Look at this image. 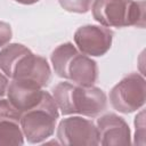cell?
Returning <instances> with one entry per match:
<instances>
[{"label":"cell","mask_w":146,"mask_h":146,"mask_svg":"<svg viewBox=\"0 0 146 146\" xmlns=\"http://www.w3.org/2000/svg\"><path fill=\"white\" fill-rule=\"evenodd\" d=\"M52 97L63 115L81 114L95 117L107 107L105 92L95 86L59 82L52 88Z\"/></svg>","instance_id":"cell-1"},{"label":"cell","mask_w":146,"mask_h":146,"mask_svg":"<svg viewBox=\"0 0 146 146\" xmlns=\"http://www.w3.org/2000/svg\"><path fill=\"white\" fill-rule=\"evenodd\" d=\"M55 73L80 86H94L98 79L97 63L80 52L71 42L59 44L50 55Z\"/></svg>","instance_id":"cell-2"},{"label":"cell","mask_w":146,"mask_h":146,"mask_svg":"<svg viewBox=\"0 0 146 146\" xmlns=\"http://www.w3.org/2000/svg\"><path fill=\"white\" fill-rule=\"evenodd\" d=\"M91 11L95 21L105 27L145 25L144 0H94Z\"/></svg>","instance_id":"cell-3"},{"label":"cell","mask_w":146,"mask_h":146,"mask_svg":"<svg viewBox=\"0 0 146 146\" xmlns=\"http://www.w3.org/2000/svg\"><path fill=\"white\" fill-rule=\"evenodd\" d=\"M59 116L57 104L48 91H44L41 102L21 116V128L30 144H40L55 132Z\"/></svg>","instance_id":"cell-4"},{"label":"cell","mask_w":146,"mask_h":146,"mask_svg":"<svg viewBox=\"0 0 146 146\" xmlns=\"http://www.w3.org/2000/svg\"><path fill=\"white\" fill-rule=\"evenodd\" d=\"M146 99V81L138 73L124 76L110 91V102L120 113H132L144 106Z\"/></svg>","instance_id":"cell-5"},{"label":"cell","mask_w":146,"mask_h":146,"mask_svg":"<svg viewBox=\"0 0 146 146\" xmlns=\"http://www.w3.org/2000/svg\"><path fill=\"white\" fill-rule=\"evenodd\" d=\"M57 138L62 145L66 146H97V127L91 120L81 116H70L63 119L57 127Z\"/></svg>","instance_id":"cell-6"},{"label":"cell","mask_w":146,"mask_h":146,"mask_svg":"<svg viewBox=\"0 0 146 146\" xmlns=\"http://www.w3.org/2000/svg\"><path fill=\"white\" fill-rule=\"evenodd\" d=\"M113 40V32L105 26L84 25L79 27L74 33V42L78 49L90 57H99L105 55Z\"/></svg>","instance_id":"cell-7"},{"label":"cell","mask_w":146,"mask_h":146,"mask_svg":"<svg viewBox=\"0 0 146 146\" xmlns=\"http://www.w3.org/2000/svg\"><path fill=\"white\" fill-rule=\"evenodd\" d=\"M98 143L103 146H119L131 144V132L125 120L110 113L97 119Z\"/></svg>","instance_id":"cell-8"},{"label":"cell","mask_w":146,"mask_h":146,"mask_svg":"<svg viewBox=\"0 0 146 146\" xmlns=\"http://www.w3.org/2000/svg\"><path fill=\"white\" fill-rule=\"evenodd\" d=\"M51 78V70L46 58L33 54L29 50L18 60L13 70L10 79L30 80L39 84L41 88L46 87Z\"/></svg>","instance_id":"cell-9"},{"label":"cell","mask_w":146,"mask_h":146,"mask_svg":"<svg viewBox=\"0 0 146 146\" xmlns=\"http://www.w3.org/2000/svg\"><path fill=\"white\" fill-rule=\"evenodd\" d=\"M44 90L33 81L13 79L7 88L8 100L23 114L35 107L42 99Z\"/></svg>","instance_id":"cell-10"},{"label":"cell","mask_w":146,"mask_h":146,"mask_svg":"<svg viewBox=\"0 0 146 146\" xmlns=\"http://www.w3.org/2000/svg\"><path fill=\"white\" fill-rule=\"evenodd\" d=\"M30 49L22 43H7L0 50V70L6 76L10 78L18 60Z\"/></svg>","instance_id":"cell-11"},{"label":"cell","mask_w":146,"mask_h":146,"mask_svg":"<svg viewBox=\"0 0 146 146\" xmlns=\"http://www.w3.org/2000/svg\"><path fill=\"white\" fill-rule=\"evenodd\" d=\"M24 144V133L19 122L0 121V146H18Z\"/></svg>","instance_id":"cell-12"},{"label":"cell","mask_w":146,"mask_h":146,"mask_svg":"<svg viewBox=\"0 0 146 146\" xmlns=\"http://www.w3.org/2000/svg\"><path fill=\"white\" fill-rule=\"evenodd\" d=\"M94 0H58L63 9L70 13L84 14L91 8Z\"/></svg>","instance_id":"cell-13"},{"label":"cell","mask_w":146,"mask_h":146,"mask_svg":"<svg viewBox=\"0 0 146 146\" xmlns=\"http://www.w3.org/2000/svg\"><path fill=\"white\" fill-rule=\"evenodd\" d=\"M22 113L8 100L5 98H0V121L2 120H11L19 122Z\"/></svg>","instance_id":"cell-14"},{"label":"cell","mask_w":146,"mask_h":146,"mask_svg":"<svg viewBox=\"0 0 146 146\" xmlns=\"http://www.w3.org/2000/svg\"><path fill=\"white\" fill-rule=\"evenodd\" d=\"M13 31L8 23L0 21V48L5 47L11 40Z\"/></svg>","instance_id":"cell-15"},{"label":"cell","mask_w":146,"mask_h":146,"mask_svg":"<svg viewBox=\"0 0 146 146\" xmlns=\"http://www.w3.org/2000/svg\"><path fill=\"white\" fill-rule=\"evenodd\" d=\"M143 115H144V111L140 112V114L138 116H136V120H135V125H136V139L137 138H144V119H143Z\"/></svg>","instance_id":"cell-16"},{"label":"cell","mask_w":146,"mask_h":146,"mask_svg":"<svg viewBox=\"0 0 146 146\" xmlns=\"http://www.w3.org/2000/svg\"><path fill=\"white\" fill-rule=\"evenodd\" d=\"M8 76L5 74L0 73V98H2L7 94V88H8Z\"/></svg>","instance_id":"cell-17"},{"label":"cell","mask_w":146,"mask_h":146,"mask_svg":"<svg viewBox=\"0 0 146 146\" xmlns=\"http://www.w3.org/2000/svg\"><path fill=\"white\" fill-rule=\"evenodd\" d=\"M15 1L18 3H22V5H33V3L38 2L39 0H15Z\"/></svg>","instance_id":"cell-18"}]
</instances>
